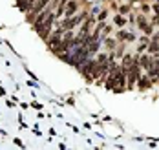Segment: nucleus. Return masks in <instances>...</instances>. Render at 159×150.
I'll list each match as a JSON object with an SVG mask.
<instances>
[{
  "mask_svg": "<svg viewBox=\"0 0 159 150\" xmlns=\"http://www.w3.org/2000/svg\"><path fill=\"white\" fill-rule=\"evenodd\" d=\"M86 17H88V11H86V9H79L75 15H71V17H68V18H61V24L55 22L53 26H55V28L59 26L62 31H66V30H75L77 26H80V24L86 20Z\"/></svg>",
  "mask_w": 159,
  "mask_h": 150,
  "instance_id": "nucleus-1",
  "label": "nucleus"
},
{
  "mask_svg": "<svg viewBox=\"0 0 159 150\" xmlns=\"http://www.w3.org/2000/svg\"><path fill=\"white\" fill-rule=\"evenodd\" d=\"M135 22H137V28H139V30H141L146 37L154 35V26L148 22V18H146V15H144V13H141L139 17L135 18Z\"/></svg>",
  "mask_w": 159,
  "mask_h": 150,
  "instance_id": "nucleus-2",
  "label": "nucleus"
},
{
  "mask_svg": "<svg viewBox=\"0 0 159 150\" xmlns=\"http://www.w3.org/2000/svg\"><path fill=\"white\" fill-rule=\"evenodd\" d=\"M80 6H82V2H80V0H68V4L64 6L62 18H68V17H71V15H75L79 9H82Z\"/></svg>",
  "mask_w": 159,
  "mask_h": 150,
  "instance_id": "nucleus-3",
  "label": "nucleus"
},
{
  "mask_svg": "<svg viewBox=\"0 0 159 150\" xmlns=\"http://www.w3.org/2000/svg\"><path fill=\"white\" fill-rule=\"evenodd\" d=\"M49 2H51V0H37V2H35V6H33V9L28 13V18L33 22V20L37 18V15H39V13H40V11H42V9L48 6Z\"/></svg>",
  "mask_w": 159,
  "mask_h": 150,
  "instance_id": "nucleus-4",
  "label": "nucleus"
},
{
  "mask_svg": "<svg viewBox=\"0 0 159 150\" xmlns=\"http://www.w3.org/2000/svg\"><path fill=\"white\" fill-rule=\"evenodd\" d=\"M137 61H139L141 70H143V71H148V70H150V64H152V55H150V53H139Z\"/></svg>",
  "mask_w": 159,
  "mask_h": 150,
  "instance_id": "nucleus-5",
  "label": "nucleus"
},
{
  "mask_svg": "<svg viewBox=\"0 0 159 150\" xmlns=\"http://www.w3.org/2000/svg\"><path fill=\"white\" fill-rule=\"evenodd\" d=\"M135 84H137L141 90H148V88H152V81L148 79V75H146L144 71L139 75V77H137V83H135Z\"/></svg>",
  "mask_w": 159,
  "mask_h": 150,
  "instance_id": "nucleus-6",
  "label": "nucleus"
},
{
  "mask_svg": "<svg viewBox=\"0 0 159 150\" xmlns=\"http://www.w3.org/2000/svg\"><path fill=\"white\" fill-rule=\"evenodd\" d=\"M104 44H106V48H108V51H115V48H117V39H113V37H106L104 39Z\"/></svg>",
  "mask_w": 159,
  "mask_h": 150,
  "instance_id": "nucleus-7",
  "label": "nucleus"
},
{
  "mask_svg": "<svg viewBox=\"0 0 159 150\" xmlns=\"http://www.w3.org/2000/svg\"><path fill=\"white\" fill-rule=\"evenodd\" d=\"M117 39H119V40H130V42H132V40H135V35L126 33V31L121 30V31H117Z\"/></svg>",
  "mask_w": 159,
  "mask_h": 150,
  "instance_id": "nucleus-8",
  "label": "nucleus"
},
{
  "mask_svg": "<svg viewBox=\"0 0 159 150\" xmlns=\"http://www.w3.org/2000/svg\"><path fill=\"white\" fill-rule=\"evenodd\" d=\"M159 51V44L157 42H154V40H150V42H148V46H146V53H150V55H152V53H157Z\"/></svg>",
  "mask_w": 159,
  "mask_h": 150,
  "instance_id": "nucleus-9",
  "label": "nucleus"
},
{
  "mask_svg": "<svg viewBox=\"0 0 159 150\" xmlns=\"http://www.w3.org/2000/svg\"><path fill=\"white\" fill-rule=\"evenodd\" d=\"M125 24H126V20H125V17H121V15H115V26L123 28Z\"/></svg>",
  "mask_w": 159,
  "mask_h": 150,
  "instance_id": "nucleus-10",
  "label": "nucleus"
},
{
  "mask_svg": "<svg viewBox=\"0 0 159 150\" xmlns=\"http://www.w3.org/2000/svg\"><path fill=\"white\" fill-rule=\"evenodd\" d=\"M141 11H143L144 15H148V13H150V6H148V4H143V6H141Z\"/></svg>",
  "mask_w": 159,
  "mask_h": 150,
  "instance_id": "nucleus-11",
  "label": "nucleus"
},
{
  "mask_svg": "<svg viewBox=\"0 0 159 150\" xmlns=\"http://www.w3.org/2000/svg\"><path fill=\"white\" fill-rule=\"evenodd\" d=\"M152 9H154V13H156V17L159 18V2H157V4H154V6H152Z\"/></svg>",
  "mask_w": 159,
  "mask_h": 150,
  "instance_id": "nucleus-12",
  "label": "nucleus"
},
{
  "mask_svg": "<svg viewBox=\"0 0 159 150\" xmlns=\"http://www.w3.org/2000/svg\"><path fill=\"white\" fill-rule=\"evenodd\" d=\"M126 13H130V6H123L121 7V15H126Z\"/></svg>",
  "mask_w": 159,
  "mask_h": 150,
  "instance_id": "nucleus-13",
  "label": "nucleus"
},
{
  "mask_svg": "<svg viewBox=\"0 0 159 150\" xmlns=\"http://www.w3.org/2000/svg\"><path fill=\"white\" fill-rule=\"evenodd\" d=\"M106 17H108V11H102V13H99V20H104Z\"/></svg>",
  "mask_w": 159,
  "mask_h": 150,
  "instance_id": "nucleus-14",
  "label": "nucleus"
},
{
  "mask_svg": "<svg viewBox=\"0 0 159 150\" xmlns=\"http://www.w3.org/2000/svg\"><path fill=\"white\" fill-rule=\"evenodd\" d=\"M152 40H154V42H157V44H159V31H157L156 35H154V37H152Z\"/></svg>",
  "mask_w": 159,
  "mask_h": 150,
  "instance_id": "nucleus-15",
  "label": "nucleus"
}]
</instances>
